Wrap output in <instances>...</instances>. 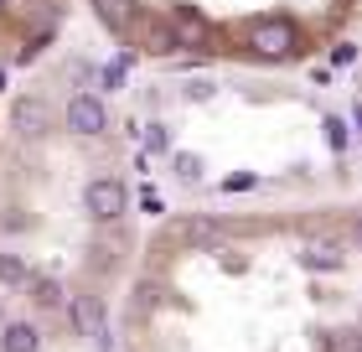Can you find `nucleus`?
<instances>
[{
  "label": "nucleus",
  "mask_w": 362,
  "mask_h": 352,
  "mask_svg": "<svg viewBox=\"0 0 362 352\" xmlns=\"http://www.w3.org/2000/svg\"><path fill=\"white\" fill-rule=\"evenodd\" d=\"M249 47H254V57H264V62H285V57L300 52V26H295L290 16H264V21L249 26Z\"/></svg>",
  "instance_id": "nucleus-1"
},
{
  "label": "nucleus",
  "mask_w": 362,
  "mask_h": 352,
  "mask_svg": "<svg viewBox=\"0 0 362 352\" xmlns=\"http://www.w3.org/2000/svg\"><path fill=\"white\" fill-rule=\"evenodd\" d=\"M166 26H171L176 47L212 52V26H207V16H202V11H192V6H171V11H166Z\"/></svg>",
  "instance_id": "nucleus-2"
},
{
  "label": "nucleus",
  "mask_w": 362,
  "mask_h": 352,
  "mask_svg": "<svg viewBox=\"0 0 362 352\" xmlns=\"http://www.w3.org/2000/svg\"><path fill=\"white\" fill-rule=\"evenodd\" d=\"M68 130L73 135H104L109 130V109L98 93H73L68 98Z\"/></svg>",
  "instance_id": "nucleus-3"
},
{
  "label": "nucleus",
  "mask_w": 362,
  "mask_h": 352,
  "mask_svg": "<svg viewBox=\"0 0 362 352\" xmlns=\"http://www.w3.org/2000/svg\"><path fill=\"white\" fill-rule=\"evenodd\" d=\"M73 327L78 337H88L93 347H109V311L98 295H73Z\"/></svg>",
  "instance_id": "nucleus-4"
},
{
  "label": "nucleus",
  "mask_w": 362,
  "mask_h": 352,
  "mask_svg": "<svg viewBox=\"0 0 362 352\" xmlns=\"http://www.w3.org/2000/svg\"><path fill=\"white\" fill-rule=\"evenodd\" d=\"M83 208H88V217H98V223H114V217L124 212V187L119 181H88L83 187Z\"/></svg>",
  "instance_id": "nucleus-5"
},
{
  "label": "nucleus",
  "mask_w": 362,
  "mask_h": 352,
  "mask_svg": "<svg viewBox=\"0 0 362 352\" xmlns=\"http://www.w3.org/2000/svg\"><path fill=\"white\" fill-rule=\"evenodd\" d=\"M11 130L21 140H37V135L52 130V114H47L42 98H16V104H11Z\"/></svg>",
  "instance_id": "nucleus-6"
},
{
  "label": "nucleus",
  "mask_w": 362,
  "mask_h": 352,
  "mask_svg": "<svg viewBox=\"0 0 362 352\" xmlns=\"http://www.w3.org/2000/svg\"><path fill=\"white\" fill-rule=\"evenodd\" d=\"M93 16L114 37H129V31H135V0H93Z\"/></svg>",
  "instance_id": "nucleus-7"
},
{
  "label": "nucleus",
  "mask_w": 362,
  "mask_h": 352,
  "mask_svg": "<svg viewBox=\"0 0 362 352\" xmlns=\"http://www.w3.org/2000/svg\"><path fill=\"white\" fill-rule=\"evenodd\" d=\"M341 244H332V239H316V244H305L300 249V264L305 270H316V275H332V270H341Z\"/></svg>",
  "instance_id": "nucleus-8"
},
{
  "label": "nucleus",
  "mask_w": 362,
  "mask_h": 352,
  "mask_svg": "<svg viewBox=\"0 0 362 352\" xmlns=\"http://www.w3.org/2000/svg\"><path fill=\"white\" fill-rule=\"evenodd\" d=\"M42 337L31 322H0V352H37Z\"/></svg>",
  "instance_id": "nucleus-9"
},
{
  "label": "nucleus",
  "mask_w": 362,
  "mask_h": 352,
  "mask_svg": "<svg viewBox=\"0 0 362 352\" xmlns=\"http://www.w3.org/2000/svg\"><path fill=\"white\" fill-rule=\"evenodd\" d=\"M171 171H176L181 187H197L207 166H202V156H192V150H171Z\"/></svg>",
  "instance_id": "nucleus-10"
},
{
  "label": "nucleus",
  "mask_w": 362,
  "mask_h": 352,
  "mask_svg": "<svg viewBox=\"0 0 362 352\" xmlns=\"http://www.w3.org/2000/svg\"><path fill=\"white\" fill-rule=\"evenodd\" d=\"M145 52H156V57H171V52H176V37H171L166 21H151V26H145Z\"/></svg>",
  "instance_id": "nucleus-11"
},
{
  "label": "nucleus",
  "mask_w": 362,
  "mask_h": 352,
  "mask_svg": "<svg viewBox=\"0 0 362 352\" xmlns=\"http://www.w3.org/2000/svg\"><path fill=\"white\" fill-rule=\"evenodd\" d=\"M124 73H129V52H119L114 62H104V68H93V78L104 83V89H124Z\"/></svg>",
  "instance_id": "nucleus-12"
},
{
  "label": "nucleus",
  "mask_w": 362,
  "mask_h": 352,
  "mask_svg": "<svg viewBox=\"0 0 362 352\" xmlns=\"http://www.w3.org/2000/svg\"><path fill=\"white\" fill-rule=\"evenodd\" d=\"M31 270H26V259H16V254H0V285H26Z\"/></svg>",
  "instance_id": "nucleus-13"
},
{
  "label": "nucleus",
  "mask_w": 362,
  "mask_h": 352,
  "mask_svg": "<svg viewBox=\"0 0 362 352\" xmlns=\"http://www.w3.org/2000/svg\"><path fill=\"white\" fill-rule=\"evenodd\" d=\"M140 140H145V156H151V150H171L166 125H145V130H140Z\"/></svg>",
  "instance_id": "nucleus-14"
},
{
  "label": "nucleus",
  "mask_w": 362,
  "mask_h": 352,
  "mask_svg": "<svg viewBox=\"0 0 362 352\" xmlns=\"http://www.w3.org/2000/svg\"><path fill=\"white\" fill-rule=\"evenodd\" d=\"M321 130H326V145H332V150H347V125H341L337 114H326Z\"/></svg>",
  "instance_id": "nucleus-15"
},
{
  "label": "nucleus",
  "mask_w": 362,
  "mask_h": 352,
  "mask_svg": "<svg viewBox=\"0 0 362 352\" xmlns=\"http://www.w3.org/2000/svg\"><path fill=\"white\" fill-rule=\"evenodd\" d=\"M37 306H62V285L57 280H37Z\"/></svg>",
  "instance_id": "nucleus-16"
},
{
  "label": "nucleus",
  "mask_w": 362,
  "mask_h": 352,
  "mask_svg": "<svg viewBox=\"0 0 362 352\" xmlns=\"http://www.w3.org/2000/svg\"><path fill=\"white\" fill-rule=\"evenodd\" d=\"M254 181H259L254 171H233V176H228V181H223V192H249V187H254Z\"/></svg>",
  "instance_id": "nucleus-17"
},
{
  "label": "nucleus",
  "mask_w": 362,
  "mask_h": 352,
  "mask_svg": "<svg viewBox=\"0 0 362 352\" xmlns=\"http://www.w3.org/2000/svg\"><path fill=\"white\" fill-rule=\"evenodd\" d=\"M326 352H357V331H337V337L326 342Z\"/></svg>",
  "instance_id": "nucleus-18"
},
{
  "label": "nucleus",
  "mask_w": 362,
  "mask_h": 352,
  "mask_svg": "<svg viewBox=\"0 0 362 352\" xmlns=\"http://www.w3.org/2000/svg\"><path fill=\"white\" fill-rule=\"evenodd\" d=\"M352 57H357V47H352V42H341V47H332V62H337V68H347Z\"/></svg>",
  "instance_id": "nucleus-19"
},
{
  "label": "nucleus",
  "mask_w": 362,
  "mask_h": 352,
  "mask_svg": "<svg viewBox=\"0 0 362 352\" xmlns=\"http://www.w3.org/2000/svg\"><path fill=\"white\" fill-rule=\"evenodd\" d=\"M207 93H212V83H202V78L187 83V98H207Z\"/></svg>",
  "instance_id": "nucleus-20"
},
{
  "label": "nucleus",
  "mask_w": 362,
  "mask_h": 352,
  "mask_svg": "<svg viewBox=\"0 0 362 352\" xmlns=\"http://www.w3.org/2000/svg\"><path fill=\"white\" fill-rule=\"evenodd\" d=\"M357 130H362V104H357Z\"/></svg>",
  "instance_id": "nucleus-21"
},
{
  "label": "nucleus",
  "mask_w": 362,
  "mask_h": 352,
  "mask_svg": "<svg viewBox=\"0 0 362 352\" xmlns=\"http://www.w3.org/2000/svg\"><path fill=\"white\" fill-rule=\"evenodd\" d=\"M0 93H6V73H0Z\"/></svg>",
  "instance_id": "nucleus-22"
},
{
  "label": "nucleus",
  "mask_w": 362,
  "mask_h": 352,
  "mask_svg": "<svg viewBox=\"0 0 362 352\" xmlns=\"http://www.w3.org/2000/svg\"><path fill=\"white\" fill-rule=\"evenodd\" d=\"M357 239H362V223H357Z\"/></svg>",
  "instance_id": "nucleus-23"
}]
</instances>
